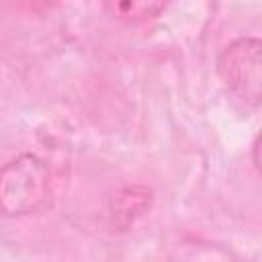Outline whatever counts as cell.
Here are the masks:
<instances>
[{
    "label": "cell",
    "instance_id": "obj_1",
    "mask_svg": "<svg viewBox=\"0 0 262 262\" xmlns=\"http://www.w3.org/2000/svg\"><path fill=\"white\" fill-rule=\"evenodd\" d=\"M53 194L51 170L37 154H20L0 168V213L25 217L43 211Z\"/></svg>",
    "mask_w": 262,
    "mask_h": 262
},
{
    "label": "cell",
    "instance_id": "obj_4",
    "mask_svg": "<svg viewBox=\"0 0 262 262\" xmlns=\"http://www.w3.org/2000/svg\"><path fill=\"white\" fill-rule=\"evenodd\" d=\"M102 4L115 20L125 25H139L156 18L164 10L166 0H102Z\"/></svg>",
    "mask_w": 262,
    "mask_h": 262
},
{
    "label": "cell",
    "instance_id": "obj_2",
    "mask_svg": "<svg viewBox=\"0 0 262 262\" xmlns=\"http://www.w3.org/2000/svg\"><path fill=\"white\" fill-rule=\"evenodd\" d=\"M262 45L256 37L233 39L217 59L223 86L250 106L260 104L262 86Z\"/></svg>",
    "mask_w": 262,
    "mask_h": 262
},
{
    "label": "cell",
    "instance_id": "obj_3",
    "mask_svg": "<svg viewBox=\"0 0 262 262\" xmlns=\"http://www.w3.org/2000/svg\"><path fill=\"white\" fill-rule=\"evenodd\" d=\"M154 194L147 186L141 184H131L119 188L111 199H108V217L111 223L119 231H127L129 227L135 225L137 219H141L149 207H151Z\"/></svg>",
    "mask_w": 262,
    "mask_h": 262
}]
</instances>
